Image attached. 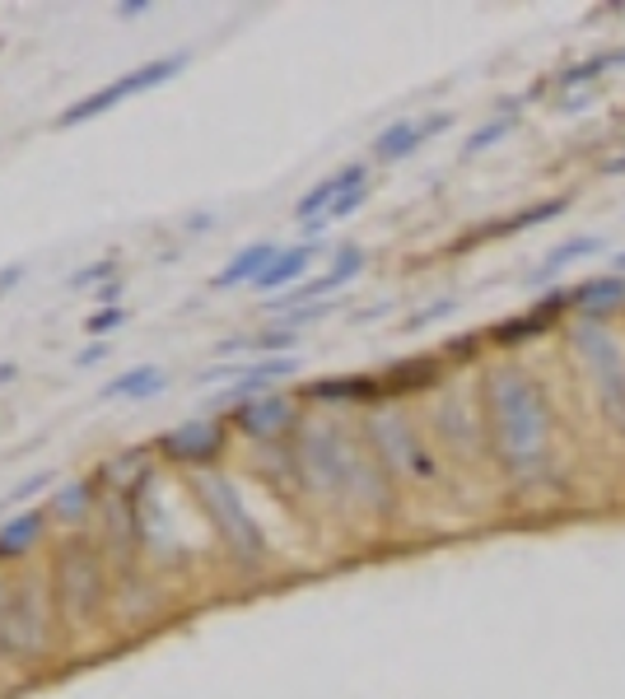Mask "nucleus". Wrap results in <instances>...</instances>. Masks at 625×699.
I'll use <instances>...</instances> for the list:
<instances>
[{
    "mask_svg": "<svg viewBox=\"0 0 625 699\" xmlns=\"http://www.w3.org/2000/svg\"><path fill=\"white\" fill-rule=\"evenodd\" d=\"M312 401H374V396H388V382L384 378H318L308 388Z\"/></svg>",
    "mask_w": 625,
    "mask_h": 699,
    "instance_id": "obj_17",
    "label": "nucleus"
},
{
    "mask_svg": "<svg viewBox=\"0 0 625 699\" xmlns=\"http://www.w3.org/2000/svg\"><path fill=\"white\" fill-rule=\"evenodd\" d=\"M51 485V471H38V476H28L20 489H10V495L5 499H0V513H10L14 509V503H24V499H33V495H38V489H47Z\"/></svg>",
    "mask_w": 625,
    "mask_h": 699,
    "instance_id": "obj_27",
    "label": "nucleus"
},
{
    "mask_svg": "<svg viewBox=\"0 0 625 699\" xmlns=\"http://www.w3.org/2000/svg\"><path fill=\"white\" fill-rule=\"evenodd\" d=\"M187 489H192V499L201 503V513L211 518L215 536L229 546V555H238L243 565H257V559H267V532L262 522H257L248 513V503H243L238 485L229 476H220V471H197L192 481H187Z\"/></svg>",
    "mask_w": 625,
    "mask_h": 699,
    "instance_id": "obj_4",
    "label": "nucleus"
},
{
    "mask_svg": "<svg viewBox=\"0 0 625 699\" xmlns=\"http://www.w3.org/2000/svg\"><path fill=\"white\" fill-rule=\"evenodd\" d=\"M24 275H28L24 261H14V266H0V299H5L10 289H20V285H24Z\"/></svg>",
    "mask_w": 625,
    "mask_h": 699,
    "instance_id": "obj_30",
    "label": "nucleus"
},
{
    "mask_svg": "<svg viewBox=\"0 0 625 699\" xmlns=\"http://www.w3.org/2000/svg\"><path fill=\"white\" fill-rule=\"evenodd\" d=\"M322 252V242H294V248H281V257L271 261V266L262 271V280H257V294H281V289H290L294 280H299L308 266H312V257Z\"/></svg>",
    "mask_w": 625,
    "mask_h": 699,
    "instance_id": "obj_15",
    "label": "nucleus"
},
{
    "mask_svg": "<svg viewBox=\"0 0 625 699\" xmlns=\"http://www.w3.org/2000/svg\"><path fill=\"white\" fill-rule=\"evenodd\" d=\"M485 434L499 471L518 485H532L551 466V411L542 388L523 369H495L485 378Z\"/></svg>",
    "mask_w": 625,
    "mask_h": 699,
    "instance_id": "obj_1",
    "label": "nucleus"
},
{
    "mask_svg": "<svg viewBox=\"0 0 625 699\" xmlns=\"http://www.w3.org/2000/svg\"><path fill=\"white\" fill-rule=\"evenodd\" d=\"M509 131H514V121H509V117H495V121H485V127H481L476 135H467L462 154H467V159H472V154H485L491 145H499V140H505Z\"/></svg>",
    "mask_w": 625,
    "mask_h": 699,
    "instance_id": "obj_23",
    "label": "nucleus"
},
{
    "mask_svg": "<svg viewBox=\"0 0 625 699\" xmlns=\"http://www.w3.org/2000/svg\"><path fill=\"white\" fill-rule=\"evenodd\" d=\"M108 275H117V261L103 257V261H90V266L71 271V280H66V285H71V289H90V285H98V280H108Z\"/></svg>",
    "mask_w": 625,
    "mask_h": 699,
    "instance_id": "obj_24",
    "label": "nucleus"
},
{
    "mask_svg": "<svg viewBox=\"0 0 625 699\" xmlns=\"http://www.w3.org/2000/svg\"><path fill=\"white\" fill-rule=\"evenodd\" d=\"M364 429H369V443L378 448V462H384L388 471H402V476L421 481V485L439 481V466H434L429 448L421 439V429H415L406 415L378 411V415H369V425H364Z\"/></svg>",
    "mask_w": 625,
    "mask_h": 699,
    "instance_id": "obj_7",
    "label": "nucleus"
},
{
    "mask_svg": "<svg viewBox=\"0 0 625 699\" xmlns=\"http://www.w3.org/2000/svg\"><path fill=\"white\" fill-rule=\"evenodd\" d=\"M47 635H51V602L43 573L0 579V657L38 662L47 653Z\"/></svg>",
    "mask_w": 625,
    "mask_h": 699,
    "instance_id": "obj_3",
    "label": "nucleus"
},
{
    "mask_svg": "<svg viewBox=\"0 0 625 699\" xmlns=\"http://www.w3.org/2000/svg\"><path fill=\"white\" fill-rule=\"evenodd\" d=\"M182 229L187 234H205V229H215V215H211V210H197V215L182 220Z\"/></svg>",
    "mask_w": 625,
    "mask_h": 699,
    "instance_id": "obj_33",
    "label": "nucleus"
},
{
    "mask_svg": "<svg viewBox=\"0 0 625 699\" xmlns=\"http://www.w3.org/2000/svg\"><path fill=\"white\" fill-rule=\"evenodd\" d=\"M43 528H47L43 509H24V513L5 518V522H0V559H20V555H28V550L43 541Z\"/></svg>",
    "mask_w": 625,
    "mask_h": 699,
    "instance_id": "obj_16",
    "label": "nucleus"
},
{
    "mask_svg": "<svg viewBox=\"0 0 625 699\" xmlns=\"http://www.w3.org/2000/svg\"><path fill=\"white\" fill-rule=\"evenodd\" d=\"M444 312H453V299H439V304H429V308H421L415 318L406 322V331H421V327H429L434 318H444Z\"/></svg>",
    "mask_w": 625,
    "mask_h": 699,
    "instance_id": "obj_29",
    "label": "nucleus"
},
{
    "mask_svg": "<svg viewBox=\"0 0 625 699\" xmlns=\"http://www.w3.org/2000/svg\"><path fill=\"white\" fill-rule=\"evenodd\" d=\"M275 257H281V242H271V238L248 242V248L234 252V257L211 275V294H229V289H238V285H257V280H262V271L271 266Z\"/></svg>",
    "mask_w": 625,
    "mask_h": 699,
    "instance_id": "obj_12",
    "label": "nucleus"
},
{
    "mask_svg": "<svg viewBox=\"0 0 625 699\" xmlns=\"http://www.w3.org/2000/svg\"><path fill=\"white\" fill-rule=\"evenodd\" d=\"M421 145H425L421 121H392L388 131H378L374 154H378V159H388V164H397V159H411Z\"/></svg>",
    "mask_w": 625,
    "mask_h": 699,
    "instance_id": "obj_19",
    "label": "nucleus"
},
{
    "mask_svg": "<svg viewBox=\"0 0 625 699\" xmlns=\"http://www.w3.org/2000/svg\"><path fill=\"white\" fill-rule=\"evenodd\" d=\"M612 70H625V47H621V51H612Z\"/></svg>",
    "mask_w": 625,
    "mask_h": 699,
    "instance_id": "obj_36",
    "label": "nucleus"
},
{
    "mask_svg": "<svg viewBox=\"0 0 625 699\" xmlns=\"http://www.w3.org/2000/svg\"><path fill=\"white\" fill-rule=\"evenodd\" d=\"M51 588L66 611V620H94L103 602H108V573H103V555L90 536H66L57 546V565H51Z\"/></svg>",
    "mask_w": 625,
    "mask_h": 699,
    "instance_id": "obj_5",
    "label": "nucleus"
},
{
    "mask_svg": "<svg viewBox=\"0 0 625 699\" xmlns=\"http://www.w3.org/2000/svg\"><path fill=\"white\" fill-rule=\"evenodd\" d=\"M294 471L304 476L308 489L327 499H369L388 503V481L359 448L345 439L337 425H304L299 443H294Z\"/></svg>",
    "mask_w": 625,
    "mask_h": 699,
    "instance_id": "obj_2",
    "label": "nucleus"
},
{
    "mask_svg": "<svg viewBox=\"0 0 625 699\" xmlns=\"http://www.w3.org/2000/svg\"><path fill=\"white\" fill-rule=\"evenodd\" d=\"M103 359H108V345H103V341H90V345H84L80 355H75V369H94V364H103Z\"/></svg>",
    "mask_w": 625,
    "mask_h": 699,
    "instance_id": "obj_31",
    "label": "nucleus"
},
{
    "mask_svg": "<svg viewBox=\"0 0 625 699\" xmlns=\"http://www.w3.org/2000/svg\"><path fill=\"white\" fill-rule=\"evenodd\" d=\"M575 345L588 364V374H593V382H598L606 415H612L616 425H625V364H621L616 341L606 336L598 322H583V327H575Z\"/></svg>",
    "mask_w": 625,
    "mask_h": 699,
    "instance_id": "obj_8",
    "label": "nucleus"
},
{
    "mask_svg": "<svg viewBox=\"0 0 625 699\" xmlns=\"http://www.w3.org/2000/svg\"><path fill=\"white\" fill-rule=\"evenodd\" d=\"M561 210H565V201H546V205L528 210V215H518V220H509V224H499V229H532V224H542V220H555Z\"/></svg>",
    "mask_w": 625,
    "mask_h": 699,
    "instance_id": "obj_28",
    "label": "nucleus"
},
{
    "mask_svg": "<svg viewBox=\"0 0 625 699\" xmlns=\"http://www.w3.org/2000/svg\"><path fill=\"white\" fill-rule=\"evenodd\" d=\"M364 248H355V242H345V248H337V257H332V266H327L312 285H299L290 294V299H281V312L285 308H304V304H327L337 289H345L351 280H359V271H364Z\"/></svg>",
    "mask_w": 625,
    "mask_h": 699,
    "instance_id": "obj_11",
    "label": "nucleus"
},
{
    "mask_svg": "<svg viewBox=\"0 0 625 699\" xmlns=\"http://www.w3.org/2000/svg\"><path fill=\"white\" fill-rule=\"evenodd\" d=\"M294 425V401L285 392H262L257 401H248L243 411H234V429L252 443H271Z\"/></svg>",
    "mask_w": 625,
    "mask_h": 699,
    "instance_id": "obj_10",
    "label": "nucleus"
},
{
    "mask_svg": "<svg viewBox=\"0 0 625 699\" xmlns=\"http://www.w3.org/2000/svg\"><path fill=\"white\" fill-rule=\"evenodd\" d=\"M612 261H616V275H625V252H616Z\"/></svg>",
    "mask_w": 625,
    "mask_h": 699,
    "instance_id": "obj_37",
    "label": "nucleus"
},
{
    "mask_svg": "<svg viewBox=\"0 0 625 699\" xmlns=\"http://www.w3.org/2000/svg\"><path fill=\"white\" fill-rule=\"evenodd\" d=\"M168 388V374L164 369H154V364H135V369L127 374H117L108 378L98 388V401H150V396H160Z\"/></svg>",
    "mask_w": 625,
    "mask_h": 699,
    "instance_id": "obj_14",
    "label": "nucleus"
},
{
    "mask_svg": "<svg viewBox=\"0 0 625 699\" xmlns=\"http://www.w3.org/2000/svg\"><path fill=\"white\" fill-rule=\"evenodd\" d=\"M127 322H131L127 304H117V308H94L90 318H84V331H90V341H108L113 331H121Z\"/></svg>",
    "mask_w": 625,
    "mask_h": 699,
    "instance_id": "obj_22",
    "label": "nucleus"
},
{
    "mask_svg": "<svg viewBox=\"0 0 625 699\" xmlns=\"http://www.w3.org/2000/svg\"><path fill=\"white\" fill-rule=\"evenodd\" d=\"M94 499H98V489L90 481H71L57 499L47 503V509H51V518H57V522H66V528H80V522H90Z\"/></svg>",
    "mask_w": 625,
    "mask_h": 699,
    "instance_id": "obj_18",
    "label": "nucleus"
},
{
    "mask_svg": "<svg viewBox=\"0 0 625 699\" xmlns=\"http://www.w3.org/2000/svg\"><path fill=\"white\" fill-rule=\"evenodd\" d=\"M14 378H20V364H14V359H0V388H5V382H14Z\"/></svg>",
    "mask_w": 625,
    "mask_h": 699,
    "instance_id": "obj_34",
    "label": "nucleus"
},
{
    "mask_svg": "<svg viewBox=\"0 0 625 699\" xmlns=\"http://www.w3.org/2000/svg\"><path fill=\"white\" fill-rule=\"evenodd\" d=\"M369 182V164H345L341 173H332V178H322L318 187H308L299 201H294V220L299 224H312V220H327V210L337 205L341 191L351 187H364Z\"/></svg>",
    "mask_w": 625,
    "mask_h": 699,
    "instance_id": "obj_13",
    "label": "nucleus"
},
{
    "mask_svg": "<svg viewBox=\"0 0 625 699\" xmlns=\"http://www.w3.org/2000/svg\"><path fill=\"white\" fill-rule=\"evenodd\" d=\"M327 312V304H304V308H285L281 318H275L271 327H285V331H299V327H308V322H318Z\"/></svg>",
    "mask_w": 625,
    "mask_h": 699,
    "instance_id": "obj_26",
    "label": "nucleus"
},
{
    "mask_svg": "<svg viewBox=\"0 0 625 699\" xmlns=\"http://www.w3.org/2000/svg\"><path fill=\"white\" fill-rule=\"evenodd\" d=\"M154 5H150V0H117V20H141V14H150Z\"/></svg>",
    "mask_w": 625,
    "mask_h": 699,
    "instance_id": "obj_32",
    "label": "nucleus"
},
{
    "mask_svg": "<svg viewBox=\"0 0 625 699\" xmlns=\"http://www.w3.org/2000/svg\"><path fill=\"white\" fill-rule=\"evenodd\" d=\"M598 252H602V238H569V242H561V248L546 252V261L536 266V280L546 285L551 275H561L565 266H575V261H583V257H598Z\"/></svg>",
    "mask_w": 625,
    "mask_h": 699,
    "instance_id": "obj_21",
    "label": "nucleus"
},
{
    "mask_svg": "<svg viewBox=\"0 0 625 699\" xmlns=\"http://www.w3.org/2000/svg\"><path fill=\"white\" fill-rule=\"evenodd\" d=\"M160 458L164 462H178V466H201V471H211L220 462V452H224V425L211 415H197V419H187V425L178 429H168L160 443Z\"/></svg>",
    "mask_w": 625,
    "mask_h": 699,
    "instance_id": "obj_9",
    "label": "nucleus"
},
{
    "mask_svg": "<svg viewBox=\"0 0 625 699\" xmlns=\"http://www.w3.org/2000/svg\"><path fill=\"white\" fill-rule=\"evenodd\" d=\"M575 304L583 312H606V308H616L625 304V275H593V280H583V285L575 289Z\"/></svg>",
    "mask_w": 625,
    "mask_h": 699,
    "instance_id": "obj_20",
    "label": "nucleus"
},
{
    "mask_svg": "<svg viewBox=\"0 0 625 699\" xmlns=\"http://www.w3.org/2000/svg\"><path fill=\"white\" fill-rule=\"evenodd\" d=\"M606 173H625V154H616V159L606 164Z\"/></svg>",
    "mask_w": 625,
    "mask_h": 699,
    "instance_id": "obj_35",
    "label": "nucleus"
},
{
    "mask_svg": "<svg viewBox=\"0 0 625 699\" xmlns=\"http://www.w3.org/2000/svg\"><path fill=\"white\" fill-rule=\"evenodd\" d=\"M187 66H192V51H168V57H154V61H145V66L127 70V75H117L113 84H103V90L75 98L71 108L57 117V127H61V131H75V127H84V121L113 112L117 103H127V98H135V94H150V90H160V84L178 80Z\"/></svg>",
    "mask_w": 625,
    "mask_h": 699,
    "instance_id": "obj_6",
    "label": "nucleus"
},
{
    "mask_svg": "<svg viewBox=\"0 0 625 699\" xmlns=\"http://www.w3.org/2000/svg\"><path fill=\"white\" fill-rule=\"evenodd\" d=\"M364 197H369V182H364V187H351V191H341V197H337V205L327 210V224H341V220H351L355 210L364 205Z\"/></svg>",
    "mask_w": 625,
    "mask_h": 699,
    "instance_id": "obj_25",
    "label": "nucleus"
}]
</instances>
